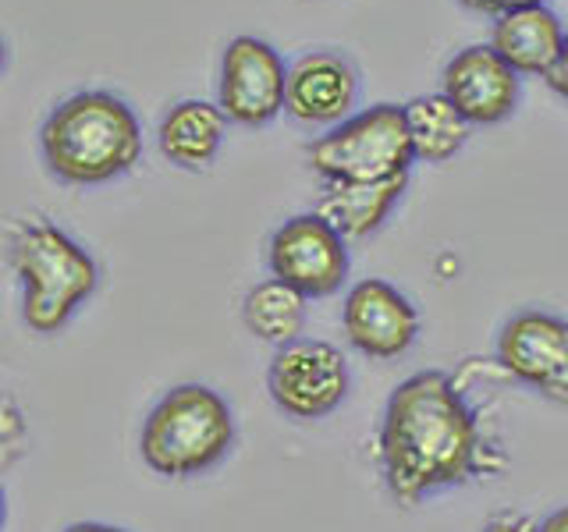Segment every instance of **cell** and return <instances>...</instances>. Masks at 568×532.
Masks as SVG:
<instances>
[{
    "label": "cell",
    "mask_w": 568,
    "mask_h": 532,
    "mask_svg": "<svg viewBox=\"0 0 568 532\" xmlns=\"http://www.w3.org/2000/svg\"><path fill=\"white\" fill-rule=\"evenodd\" d=\"M547 85H550V93L561 96L568 103V40H565V50H561V58L555 64V71L547 75Z\"/></svg>",
    "instance_id": "cell-20"
},
{
    "label": "cell",
    "mask_w": 568,
    "mask_h": 532,
    "mask_svg": "<svg viewBox=\"0 0 568 532\" xmlns=\"http://www.w3.org/2000/svg\"><path fill=\"white\" fill-rule=\"evenodd\" d=\"M408 177H390V182H324L320 192V213L342 231L348 242H363L387 224V217L402 203Z\"/></svg>",
    "instance_id": "cell-15"
},
{
    "label": "cell",
    "mask_w": 568,
    "mask_h": 532,
    "mask_svg": "<svg viewBox=\"0 0 568 532\" xmlns=\"http://www.w3.org/2000/svg\"><path fill=\"white\" fill-rule=\"evenodd\" d=\"M408 139H413L416 164H448L452 156L466 150L473 135V124L466 114L444 96V93H423L402 103Z\"/></svg>",
    "instance_id": "cell-16"
},
{
    "label": "cell",
    "mask_w": 568,
    "mask_h": 532,
    "mask_svg": "<svg viewBox=\"0 0 568 532\" xmlns=\"http://www.w3.org/2000/svg\"><path fill=\"white\" fill-rule=\"evenodd\" d=\"M235 448V412L221 390L178 383L160 398L139 430V454L164 479H195Z\"/></svg>",
    "instance_id": "cell-4"
},
{
    "label": "cell",
    "mask_w": 568,
    "mask_h": 532,
    "mask_svg": "<svg viewBox=\"0 0 568 532\" xmlns=\"http://www.w3.org/2000/svg\"><path fill=\"white\" fill-rule=\"evenodd\" d=\"M266 266L306 298H331L352 270L348 238L320 209L295 213L266 242Z\"/></svg>",
    "instance_id": "cell-7"
},
{
    "label": "cell",
    "mask_w": 568,
    "mask_h": 532,
    "mask_svg": "<svg viewBox=\"0 0 568 532\" xmlns=\"http://www.w3.org/2000/svg\"><path fill=\"white\" fill-rule=\"evenodd\" d=\"M494 362L550 405H568V316L523 309L505 319L494 345Z\"/></svg>",
    "instance_id": "cell-8"
},
{
    "label": "cell",
    "mask_w": 568,
    "mask_h": 532,
    "mask_svg": "<svg viewBox=\"0 0 568 532\" xmlns=\"http://www.w3.org/2000/svg\"><path fill=\"white\" fill-rule=\"evenodd\" d=\"M227 117L217 103L210 100H178L171 111L160 117L156 129V146L164 153L168 164L182 171H206L217 160L224 135H227Z\"/></svg>",
    "instance_id": "cell-14"
},
{
    "label": "cell",
    "mask_w": 568,
    "mask_h": 532,
    "mask_svg": "<svg viewBox=\"0 0 568 532\" xmlns=\"http://www.w3.org/2000/svg\"><path fill=\"white\" fill-rule=\"evenodd\" d=\"M306 313H310V298L277 277L253 284L242 298L245 330L253 334L256 341H266L274 348L298 341L302 327H306Z\"/></svg>",
    "instance_id": "cell-17"
},
{
    "label": "cell",
    "mask_w": 568,
    "mask_h": 532,
    "mask_svg": "<svg viewBox=\"0 0 568 532\" xmlns=\"http://www.w3.org/2000/svg\"><path fill=\"white\" fill-rule=\"evenodd\" d=\"M440 93L448 96L473 129L501 124L515 114L523 96V79L497 58L490 43L462 47L440 71Z\"/></svg>",
    "instance_id": "cell-12"
},
{
    "label": "cell",
    "mask_w": 568,
    "mask_h": 532,
    "mask_svg": "<svg viewBox=\"0 0 568 532\" xmlns=\"http://www.w3.org/2000/svg\"><path fill=\"white\" fill-rule=\"evenodd\" d=\"M348 387V359L342 348L320 337H298L277 348L266 369V395L281 416L295 422H320L334 416L345 405Z\"/></svg>",
    "instance_id": "cell-6"
},
{
    "label": "cell",
    "mask_w": 568,
    "mask_h": 532,
    "mask_svg": "<svg viewBox=\"0 0 568 532\" xmlns=\"http://www.w3.org/2000/svg\"><path fill=\"white\" fill-rule=\"evenodd\" d=\"M342 327L348 345L366 355V359H398L419 337V309L413 306V298L398 291L395 284L384 277H366L355 280L345 306H342Z\"/></svg>",
    "instance_id": "cell-10"
},
{
    "label": "cell",
    "mask_w": 568,
    "mask_h": 532,
    "mask_svg": "<svg viewBox=\"0 0 568 532\" xmlns=\"http://www.w3.org/2000/svg\"><path fill=\"white\" fill-rule=\"evenodd\" d=\"M8 259L22 288V319L32 334H58L100 288V266L47 217H26L11 227Z\"/></svg>",
    "instance_id": "cell-3"
},
{
    "label": "cell",
    "mask_w": 568,
    "mask_h": 532,
    "mask_svg": "<svg viewBox=\"0 0 568 532\" xmlns=\"http://www.w3.org/2000/svg\"><path fill=\"white\" fill-rule=\"evenodd\" d=\"M359 71L337 50H306L288 68V114L302 129H334L355 114Z\"/></svg>",
    "instance_id": "cell-11"
},
{
    "label": "cell",
    "mask_w": 568,
    "mask_h": 532,
    "mask_svg": "<svg viewBox=\"0 0 568 532\" xmlns=\"http://www.w3.org/2000/svg\"><path fill=\"white\" fill-rule=\"evenodd\" d=\"M64 532H129V529H121V525H106V522H75V525H68Z\"/></svg>",
    "instance_id": "cell-22"
},
{
    "label": "cell",
    "mask_w": 568,
    "mask_h": 532,
    "mask_svg": "<svg viewBox=\"0 0 568 532\" xmlns=\"http://www.w3.org/2000/svg\"><path fill=\"white\" fill-rule=\"evenodd\" d=\"M462 8L473 14H487V18H501L515 8H529V4H547V0H458Z\"/></svg>",
    "instance_id": "cell-18"
},
{
    "label": "cell",
    "mask_w": 568,
    "mask_h": 532,
    "mask_svg": "<svg viewBox=\"0 0 568 532\" xmlns=\"http://www.w3.org/2000/svg\"><path fill=\"white\" fill-rule=\"evenodd\" d=\"M288 68L260 35H235L221 53L217 106L239 129L271 124L288 100Z\"/></svg>",
    "instance_id": "cell-9"
},
{
    "label": "cell",
    "mask_w": 568,
    "mask_h": 532,
    "mask_svg": "<svg viewBox=\"0 0 568 532\" xmlns=\"http://www.w3.org/2000/svg\"><path fill=\"white\" fill-rule=\"evenodd\" d=\"M540 532H568V504L555 508L547 519H540Z\"/></svg>",
    "instance_id": "cell-21"
},
{
    "label": "cell",
    "mask_w": 568,
    "mask_h": 532,
    "mask_svg": "<svg viewBox=\"0 0 568 532\" xmlns=\"http://www.w3.org/2000/svg\"><path fill=\"white\" fill-rule=\"evenodd\" d=\"M508 466L501 440L455 372L419 369L384 405L377 469L390 501L416 508L440 490L497 479Z\"/></svg>",
    "instance_id": "cell-1"
},
{
    "label": "cell",
    "mask_w": 568,
    "mask_h": 532,
    "mask_svg": "<svg viewBox=\"0 0 568 532\" xmlns=\"http://www.w3.org/2000/svg\"><path fill=\"white\" fill-rule=\"evenodd\" d=\"M47 171L64 185H106L142 160V124L111 89H82L61 100L40 129Z\"/></svg>",
    "instance_id": "cell-2"
},
{
    "label": "cell",
    "mask_w": 568,
    "mask_h": 532,
    "mask_svg": "<svg viewBox=\"0 0 568 532\" xmlns=\"http://www.w3.org/2000/svg\"><path fill=\"white\" fill-rule=\"evenodd\" d=\"M484 532H540V522L523 511H501L484 525Z\"/></svg>",
    "instance_id": "cell-19"
},
{
    "label": "cell",
    "mask_w": 568,
    "mask_h": 532,
    "mask_svg": "<svg viewBox=\"0 0 568 532\" xmlns=\"http://www.w3.org/2000/svg\"><path fill=\"white\" fill-rule=\"evenodd\" d=\"M306 160L320 182H390L416 167L413 139L398 103H373L334 124L306 146Z\"/></svg>",
    "instance_id": "cell-5"
},
{
    "label": "cell",
    "mask_w": 568,
    "mask_h": 532,
    "mask_svg": "<svg viewBox=\"0 0 568 532\" xmlns=\"http://www.w3.org/2000/svg\"><path fill=\"white\" fill-rule=\"evenodd\" d=\"M568 29L547 4L515 8L490 22V47L519 79H547L555 71Z\"/></svg>",
    "instance_id": "cell-13"
}]
</instances>
